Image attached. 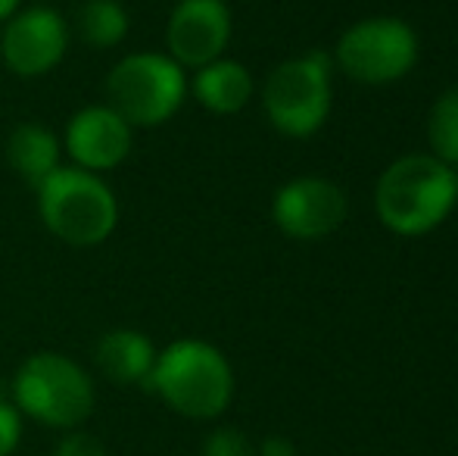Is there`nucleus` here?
<instances>
[{"mask_svg": "<svg viewBox=\"0 0 458 456\" xmlns=\"http://www.w3.org/2000/svg\"><path fill=\"white\" fill-rule=\"evenodd\" d=\"M134 128L122 119L113 107L94 104L85 107L69 119L63 147L75 159V166L85 172H109L122 166L131 153Z\"/></svg>", "mask_w": 458, "mask_h": 456, "instance_id": "11", "label": "nucleus"}, {"mask_svg": "<svg viewBox=\"0 0 458 456\" xmlns=\"http://www.w3.org/2000/svg\"><path fill=\"white\" fill-rule=\"evenodd\" d=\"M203 456H259V447L241 432V428H216L209 438L203 441Z\"/></svg>", "mask_w": 458, "mask_h": 456, "instance_id": "17", "label": "nucleus"}, {"mask_svg": "<svg viewBox=\"0 0 458 456\" xmlns=\"http://www.w3.org/2000/svg\"><path fill=\"white\" fill-rule=\"evenodd\" d=\"M106 98L115 113L131 128L165 125L187 98V75L169 54L122 56L106 75Z\"/></svg>", "mask_w": 458, "mask_h": 456, "instance_id": "5", "label": "nucleus"}, {"mask_svg": "<svg viewBox=\"0 0 458 456\" xmlns=\"http://www.w3.org/2000/svg\"><path fill=\"white\" fill-rule=\"evenodd\" d=\"M346 194L321 176H300L275 191L272 219L293 241H318L346 222Z\"/></svg>", "mask_w": 458, "mask_h": 456, "instance_id": "9", "label": "nucleus"}, {"mask_svg": "<svg viewBox=\"0 0 458 456\" xmlns=\"http://www.w3.org/2000/svg\"><path fill=\"white\" fill-rule=\"evenodd\" d=\"M458 203V169L430 153H409L390 163L374 188L380 226L399 237H421L440 228Z\"/></svg>", "mask_w": 458, "mask_h": 456, "instance_id": "1", "label": "nucleus"}, {"mask_svg": "<svg viewBox=\"0 0 458 456\" xmlns=\"http://www.w3.org/2000/svg\"><path fill=\"white\" fill-rule=\"evenodd\" d=\"M22 441V413L13 403L0 400V456H13Z\"/></svg>", "mask_w": 458, "mask_h": 456, "instance_id": "19", "label": "nucleus"}, {"mask_svg": "<svg viewBox=\"0 0 458 456\" xmlns=\"http://www.w3.org/2000/svg\"><path fill=\"white\" fill-rule=\"evenodd\" d=\"M147 391L184 419H218L234 397V369L216 344L182 338L157 353Z\"/></svg>", "mask_w": 458, "mask_h": 456, "instance_id": "2", "label": "nucleus"}, {"mask_svg": "<svg viewBox=\"0 0 458 456\" xmlns=\"http://www.w3.org/2000/svg\"><path fill=\"white\" fill-rule=\"evenodd\" d=\"M13 407L47 428L72 432L94 413V382L63 353H35L13 378Z\"/></svg>", "mask_w": 458, "mask_h": 456, "instance_id": "4", "label": "nucleus"}, {"mask_svg": "<svg viewBox=\"0 0 458 456\" xmlns=\"http://www.w3.org/2000/svg\"><path fill=\"white\" fill-rule=\"evenodd\" d=\"M38 213L54 237L69 247H97L115 231L119 203L97 172L60 166L38 188Z\"/></svg>", "mask_w": 458, "mask_h": 456, "instance_id": "3", "label": "nucleus"}, {"mask_svg": "<svg viewBox=\"0 0 458 456\" xmlns=\"http://www.w3.org/2000/svg\"><path fill=\"white\" fill-rule=\"evenodd\" d=\"M60 138L41 122H19L6 138V163L31 188H41L60 169Z\"/></svg>", "mask_w": 458, "mask_h": 456, "instance_id": "13", "label": "nucleus"}, {"mask_svg": "<svg viewBox=\"0 0 458 456\" xmlns=\"http://www.w3.org/2000/svg\"><path fill=\"white\" fill-rule=\"evenodd\" d=\"M131 19L119 0H85L79 10V35L88 47L109 50L125 41Z\"/></svg>", "mask_w": 458, "mask_h": 456, "instance_id": "15", "label": "nucleus"}, {"mask_svg": "<svg viewBox=\"0 0 458 456\" xmlns=\"http://www.w3.org/2000/svg\"><path fill=\"white\" fill-rule=\"evenodd\" d=\"M231 41V10L225 0H182L165 25L169 56L182 69H203L222 60Z\"/></svg>", "mask_w": 458, "mask_h": 456, "instance_id": "10", "label": "nucleus"}, {"mask_svg": "<svg viewBox=\"0 0 458 456\" xmlns=\"http://www.w3.org/2000/svg\"><path fill=\"white\" fill-rule=\"evenodd\" d=\"M19 6H22V0H0V22H10L19 13Z\"/></svg>", "mask_w": 458, "mask_h": 456, "instance_id": "21", "label": "nucleus"}, {"mask_svg": "<svg viewBox=\"0 0 458 456\" xmlns=\"http://www.w3.org/2000/svg\"><path fill=\"white\" fill-rule=\"evenodd\" d=\"M69 50V25L54 6H29L4 22L0 60L19 79H41L54 73Z\"/></svg>", "mask_w": 458, "mask_h": 456, "instance_id": "8", "label": "nucleus"}, {"mask_svg": "<svg viewBox=\"0 0 458 456\" xmlns=\"http://www.w3.org/2000/svg\"><path fill=\"white\" fill-rule=\"evenodd\" d=\"M430 157L458 169V85L443 91L428 113Z\"/></svg>", "mask_w": 458, "mask_h": 456, "instance_id": "16", "label": "nucleus"}, {"mask_svg": "<svg viewBox=\"0 0 458 456\" xmlns=\"http://www.w3.org/2000/svg\"><path fill=\"white\" fill-rule=\"evenodd\" d=\"M337 66L362 85H390L415 69L418 35L399 16H371L340 35L334 50Z\"/></svg>", "mask_w": 458, "mask_h": 456, "instance_id": "7", "label": "nucleus"}, {"mask_svg": "<svg viewBox=\"0 0 458 456\" xmlns=\"http://www.w3.org/2000/svg\"><path fill=\"white\" fill-rule=\"evenodd\" d=\"M193 91V98L216 116H234L253 98V75L243 63L237 60H216L209 66L197 69L193 82L187 85Z\"/></svg>", "mask_w": 458, "mask_h": 456, "instance_id": "14", "label": "nucleus"}, {"mask_svg": "<svg viewBox=\"0 0 458 456\" xmlns=\"http://www.w3.org/2000/svg\"><path fill=\"white\" fill-rule=\"evenodd\" d=\"M157 347L144 331L113 329L97 341V366L115 384H144L150 382V372L157 366Z\"/></svg>", "mask_w": 458, "mask_h": 456, "instance_id": "12", "label": "nucleus"}, {"mask_svg": "<svg viewBox=\"0 0 458 456\" xmlns=\"http://www.w3.org/2000/svg\"><path fill=\"white\" fill-rule=\"evenodd\" d=\"M54 456H109V453L97 434L85 432V428H72V432H66L56 441Z\"/></svg>", "mask_w": 458, "mask_h": 456, "instance_id": "18", "label": "nucleus"}, {"mask_svg": "<svg viewBox=\"0 0 458 456\" xmlns=\"http://www.w3.org/2000/svg\"><path fill=\"white\" fill-rule=\"evenodd\" d=\"M259 456H300L296 453V447L290 444L287 438H266L262 441V447H259Z\"/></svg>", "mask_w": 458, "mask_h": 456, "instance_id": "20", "label": "nucleus"}, {"mask_svg": "<svg viewBox=\"0 0 458 456\" xmlns=\"http://www.w3.org/2000/svg\"><path fill=\"white\" fill-rule=\"evenodd\" d=\"M268 122L287 138H309L331 113V56L325 50L277 63L262 91Z\"/></svg>", "mask_w": 458, "mask_h": 456, "instance_id": "6", "label": "nucleus"}]
</instances>
